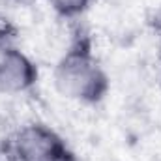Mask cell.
Here are the masks:
<instances>
[{
  "label": "cell",
  "instance_id": "cell-1",
  "mask_svg": "<svg viewBox=\"0 0 161 161\" xmlns=\"http://www.w3.org/2000/svg\"><path fill=\"white\" fill-rule=\"evenodd\" d=\"M53 80L62 97L84 105H96L109 94V75L94 53L90 34L82 26L75 28L69 47L58 58Z\"/></svg>",
  "mask_w": 161,
  "mask_h": 161
},
{
  "label": "cell",
  "instance_id": "cell-2",
  "mask_svg": "<svg viewBox=\"0 0 161 161\" xmlns=\"http://www.w3.org/2000/svg\"><path fill=\"white\" fill-rule=\"evenodd\" d=\"M15 161H77L66 141L47 124L28 122L11 139Z\"/></svg>",
  "mask_w": 161,
  "mask_h": 161
},
{
  "label": "cell",
  "instance_id": "cell-3",
  "mask_svg": "<svg viewBox=\"0 0 161 161\" xmlns=\"http://www.w3.org/2000/svg\"><path fill=\"white\" fill-rule=\"evenodd\" d=\"M38 77L40 71L36 62L19 47L11 49L0 60V92L6 96H15L32 90L38 82Z\"/></svg>",
  "mask_w": 161,
  "mask_h": 161
},
{
  "label": "cell",
  "instance_id": "cell-4",
  "mask_svg": "<svg viewBox=\"0 0 161 161\" xmlns=\"http://www.w3.org/2000/svg\"><path fill=\"white\" fill-rule=\"evenodd\" d=\"M49 4L56 15L64 19H79L90 9L94 0H49Z\"/></svg>",
  "mask_w": 161,
  "mask_h": 161
},
{
  "label": "cell",
  "instance_id": "cell-5",
  "mask_svg": "<svg viewBox=\"0 0 161 161\" xmlns=\"http://www.w3.org/2000/svg\"><path fill=\"white\" fill-rule=\"evenodd\" d=\"M17 38H19V32L13 26V23L9 19H6V17L0 15V60L11 49L17 47Z\"/></svg>",
  "mask_w": 161,
  "mask_h": 161
},
{
  "label": "cell",
  "instance_id": "cell-6",
  "mask_svg": "<svg viewBox=\"0 0 161 161\" xmlns=\"http://www.w3.org/2000/svg\"><path fill=\"white\" fill-rule=\"evenodd\" d=\"M152 30H154V36H156L158 45H159V49H161V6L158 8V11L152 17Z\"/></svg>",
  "mask_w": 161,
  "mask_h": 161
},
{
  "label": "cell",
  "instance_id": "cell-7",
  "mask_svg": "<svg viewBox=\"0 0 161 161\" xmlns=\"http://www.w3.org/2000/svg\"><path fill=\"white\" fill-rule=\"evenodd\" d=\"M8 2H11V4H15V6L28 8V6H34V4H36V2H40V0H8Z\"/></svg>",
  "mask_w": 161,
  "mask_h": 161
}]
</instances>
